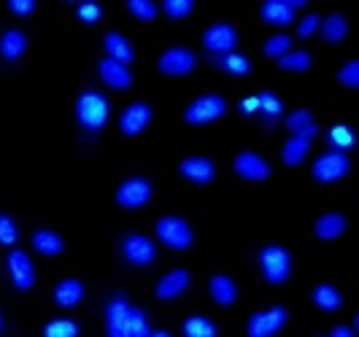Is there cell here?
<instances>
[{
  "mask_svg": "<svg viewBox=\"0 0 359 337\" xmlns=\"http://www.w3.org/2000/svg\"><path fill=\"white\" fill-rule=\"evenodd\" d=\"M73 114H76V122L79 127L87 132V135H97L103 132L111 119V103L103 92L97 89H84L79 97H76V106H73Z\"/></svg>",
  "mask_w": 359,
  "mask_h": 337,
  "instance_id": "obj_1",
  "label": "cell"
},
{
  "mask_svg": "<svg viewBox=\"0 0 359 337\" xmlns=\"http://www.w3.org/2000/svg\"><path fill=\"white\" fill-rule=\"evenodd\" d=\"M257 265H259L262 278H265L270 286H281L292 278L294 262H292L289 249L278 246V243H268V246H262L259 254H257Z\"/></svg>",
  "mask_w": 359,
  "mask_h": 337,
  "instance_id": "obj_2",
  "label": "cell"
},
{
  "mask_svg": "<svg viewBox=\"0 0 359 337\" xmlns=\"http://www.w3.org/2000/svg\"><path fill=\"white\" fill-rule=\"evenodd\" d=\"M224 114H227V100H224L222 95L208 92V95L195 97V100L187 106V111H184V122L192 127L214 125V122H219Z\"/></svg>",
  "mask_w": 359,
  "mask_h": 337,
  "instance_id": "obj_3",
  "label": "cell"
},
{
  "mask_svg": "<svg viewBox=\"0 0 359 337\" xmlns=\"http://www.w3.org/2000/svg\"><path fill=\"white\" fill-rule=\"evenodd\" d=\"M154 235H157L160 243H165L173 251H187L195 243V232L189 227V221L181 219V216H162L154 224Z\"/></svg>",
  "mask_w": 359,
  "mask_h": 337,
  "instance_id": "obj_4",
  "label": "cell"
},
{
  "mask_svg": "<svg viewBox=\"0 0 359 337\" xmlns=\"http://www.w3.org/2000/svg\"><path fill=\"white\" fill-rule=\"evenodd\" d=\"M289 321V310L284 305H270L252 313L246 319V337H276Z\"/></svg>",
  "mask_w": 359,
  "mask_h": 337,
  "instance_id": "obj_5",
  "label": "cell"
},
{
  "mask_svg": "<svg viewBox=\"0 0 359 337\" xmlns=\"http://www.w3.org/2000/svg\"><path fill=\"white\" fill-rule=\"evenodd\" d=\"M151 195H154V186L151 181L144 176H130L125 178L119 186H116V205L125 208V211H138V208H146L151 202Z\"/></svg>",
  "mask_w": 359,
  "mask_h": 337,
  "instance_id": "obj_6",
  "label": "cell"
},
{
  "mask_svg": "<svg viewBox=\"0 0 359 337\" xmlns=\"http://www.w3.org/2000/svg\"><path fill=\"white\" fill-rule=\"evenodd\" d=\"M122 259L133 267H149L157 259V243L144 232H127L119 243Z\"/></svg>",
  "mask_w": 359,
  "mask_h": 337,
  "instance_id": "obj_7",
  "label": "cell"
},
{
  "mask_svg": "<svg viewBox=\"0 0 359 337\" xmlns=\"http://www.w3.org/2000/svg\"><path fill=\"white\" fill-rule=\"evenodd\" d=\"M348 170H351L348 154H343V151H324L313 162L311 176H313V181H319V184H338V181H343V178L348 176Z\"/></svg>",
  "mask_w": 359,
  "mask_h": 337,
  "instance_id": "obj_8",
  "label": "cell"
},
{
  "mask_svg": "<svg viewBox=\"0 0 359 337\" xmlns=\"http://www.w3.org/2000/svg\"><path fill=\"white\" fill-rule=\"evenodd\" d=\"M235 46H238V30L230 22H214L203 30V49L211 57L235 52Z\"/></svg>",
  "mask_w": 359,
  "mask_h": 337,
  "instance_id": "obj_9",
  "label": "cell"
},
{
  "mask_svg": "<svg viewBox=\"0 0 359 337\" xmlns=\"http://www.w3.org/2000/svg\"><path fill=\"white\" fill-rule=\"evenodd\" d=\"M6 270H8V278L17 291H30L36 286V265L30 259V254L22 249H11L6 256Z\"/></svg>",
  "mask_w": 359,
  "mask_h": 337,
  "instance_id": "obj_10",
  "label": "cell"
},
{
  "mask_svg": "<svg viewBox=\"0 0 359 337\" xmlns=\"http://www.w3.org/2000/svg\"><path fill=\"white\" fill-rule=\"evenodd\" d=\"M151 119H154L151 106L144 103V100H135V103H130V106L122 108L116 127H119V132H122L125 138H138L146 127L151 125Z\"/></svg>",
  "mask_w": 359,
  "mask_h": 337,
  "instance_id": "obj_11",
  "label": "cell"
},
{
  "mask_svg": "<svg viewBox=\"0 0 359 337\" xmlns=\"http://www.w3.org/2000/svg\"><path fill=\"white\" fill-rule=\"evenodd\" d=\"M157 68L165 76H189V73L198 68V57L192 49L187 46H170L160 54L157 60Z\"/></svg>",
  "mask_w": 359,
  "mask_h": 337,
  "instance_id": "obj_12",
  "label": "cell"
},
{
  "mask_svg": "<svg viewBox=\"0 0 359 337\" xmlns=\"http://www.w3.org/2000/svg\"><path fill=\"white\" fill-rule=\"evenodd\" d=\"M306 6V0H265L259 6V17L273 27H289L294 25V14Z\"/></svg>",
  "mask_w": 359,
  "mask_h": 337,
  "instance_id": "obj_13",
  "label": "cell"
},
{
  "mask_svg": "<svg viewBox=\"0 0 359 337\" xmlns=\"http://www.w3.org/2000/svg\"><path fill=\"white\" fill-rule=\"evenodd\" d=\"M233 170L238 173V178L249 181V184H262L270 178V165L262 154L257 151H241L233 160Z\"/></svg>",
  "mask_w": 359,
  "mask_h": 337,
  "instance_id": "obj_14",
  "label": "cell"
},
{
  "mask_svg": "<svg viewBox=\"0 0 359 337\" xmlns=\"http://www.w3.org/2000/svg\"><path fill=\"white\" fill-rule=\"evenodd\" d=\"M189 286H192V273H189V270H184V267H176V270L165 273L160 281H157L154 294H157V300L170 302V300H179Z\"/></svg>",
  "mask_w": 359,
  "mask_h": 337,
  "instance_id": "obj_15",
  "label": "cell"
},
{
  "mask_svg": "<svg viewBox=\"0 0 359 337\" xmlns=\"http://www.w3.org/2000/svg\"><path fill=\"white\" fill-rule=\"evenodd\" d=\"M179 173H181V178H187L189 184L205 186V184H211L216 178V165H214V160H208V157H187V160H181Z\"/></svg>",
  "mask_w": 359,
  "mask_h": 337,
  "instance_id": "obj_16",
  "label": "cell"
},
{
  "mask_svg": "<svg viewBox=\"0 0 359 337\" xmlns=\"http://www.w3.org/2000/svg\"><path fill=\"white\" fill-rule=\"evenodd\" d=\"M97 76H100V81H103L106 87L116 89V92H125V89L133 87V73H130V68L122 65V62L108 60V57H103V60L97 62Z\"/></svg>",
  "mask_w": 359,
  "mask_h": 337,
  "instance_id": "obj_17",
  "label": "cell"
},
{
  "mask_svg": "<svg viewBox=\"0 0 359 337\" xmlns=\"http://www.w3.org/2000/svg\"><path fill=\"white\" fill-rule=\"evenodd\" d=\"M127 313H130V300H127L125 294L108 297L106 310H103V316H106V337H122Z\"/></svg>",
  "mask_w": 359,
  "mask_h": 337,
  "instance_id": "obj_18",
  "label": "cell"
},
{
  "mask_svg": "<svg viewBox=\"0 0 359 337\" xmlns=\"http://www.w3.org/2000/svg\"><path fill=\"white\" fill-rule=\"evenodd\" d=\"M284 127L289 130V135H297V138H306L308 143L319 135V125L313 122V114L311 108H297L292 111L287 119H284Z\"/></svg>",
  "mask_w": 359,
  "mask_h": 337,
  "instance_id": "obj_19",
  "label": "cell"
},
{
  "mask_svg": "<svg viewBox=\"0 0 359 337\" xmlns=\"http://www.w3.org/2000/svg\"><path fill=\"white\" fill-rule=\"evenodd\" d=\"M84 294H87V289H84V284H81L79 278H62L60 284L54 286L52 300L57 308L71 310V308H76L79 302L84 300Z\"/></svg>",
  "mask_w": 359,
  "mask_h": 337,
  "instance_id": "obj_20",
  "label": "cell"
},
{
  "mask_svg": "<svg viewBox=\"0 0 359 337\" xmlns=\"http://www.w3.org/2000/svg\"><path fill=\"white\" fill-rule=\"evenodd\" d=\"M208 294H211V300L219 308H233L235 302H238V284H235L230 275L216 273V275H211V281H208Z\"/></svg>",
  "mask_w": 359,
  "mask_h": 337,
  "instance_id": "obj_21",
  "label": "cell"
},
{
  "mask_svg": "<svg viewBox=\"0 0 359 337\" xmlns=\"http://www.w3.org/2000/svg\"><path fill=\"white\" fill-rule=\"evenodd\" d=\"M348 227V221H346V216L338 211H330V213H322L319 219H316V224H313V235L324 240V243H332V240H338L343 232Z\"/></svg>",
  "mask_w": 359,
  "mask_h": 337,
  "instance_id": "obj_22",
  "label": "cell"
},
{
  "mask_svg": "<svg viewBox=\"0 0 359 337\" xmlns=\"http://www.w3.org/2000/svg\"><path fill=\"white\" fill-rule=\"evenodd\" d=\"M103 49H106L108 60L122 62V65H127V68H130V62L135 60V49H133V43H130L122 33H116V30L106 33V38H103Z\"/></svg>",
  "mask_w": 359,
  "mask_h": 337,
  "instance_id": "obj_23",
  "label": "cell"
},
{
  "mask_svg": "<svg viewBox=\"0 0 359 337\" xmlns=\"http://www.w3.org/2000/svg\"><path fill=\"white\" fill-rule=\"evenodd\" d=\"M25 52H27V36L17 27L3 30V36H0V57L6 62H17V60L25 57Z\"/></svg>",
  "mask_w": 359,
  "mask_h": 337,
  "instance_id": "obj_24",
  "label": "cell"
},
{
  "mask_svg": "<svg viewBox=\"0 0 359 337\" xmlns=\"http://www.w3.org/2000/svg\"><path fill=\"white\" fill-rule=\"evenodd\" d=\"M30 246L41 256H60L65 251V240H62L60 232L54 230H36L30 235Z\"/></svg>",
  "mask_w": 359,
  "mask_h": 337,
  "instance_id": "obj_25",
  "label": "cell"
},
{
  "mask_svg": "<svg viewBox=\"0 0 359 337\" xmlns=\"http://www.w3.org/2000/svg\"><path fill=\"white\" fill-rule=\"evenodd\" d=\"M257 100H259V119H262V125L265 127H276L278 122H281V116H284V103H281V97L276 95V92H270V89H265V92H259L257 95Z\"/></svg>",
  "mask_w": 359,
  "mask_h": 337,
  "instance_id": "obj_26",
  "label": "cell"
},
{
  "mask_svg": "<svg viewBox=\"0 0 359 337\" xmlns=\"http://www.w3.org/2000/svg\"><path fill=\"white\" fill-rule=\"evenodd\" d=\"M311 300H313V305H316L319 310H324V313H335V310H341V308H343L341 289H338V286H332V284L313 286Z\"/></svg>",
  "mask_w": 359,
  "mask_h": 337,
  "instance_id": "obj_27",
  "label": "cell"
},
{
  "mask_svg": "<svg viewBox=\"0 0 359 337\" xmlns=\"http://www.w3.org/2000/svg\"><path fill=\"white\" fill-rule=\"evenodd\" d=\"M216 68L227 76H249L252 73V60L241 52H230L222 54V57H214Z\"/></svg>",
  "mask_w": 359,
  "mask_h": 337,
  "instance_id": "obj_28",
  "label": "cell"
},
{
  "mask_svg": "<svg viewBox=\"0 0 359 337\" xmlns=\"http://www.w3.org/2000/svg\"><path fill=\"white\" fill-rule=\"evenodd\" d=\"M181 335L184 337H219V326L216 321L208 316H189L181 321Z\"/></svg>",
  "mask_w": 359,
  "mask_h": 337,
  "instance_id": "obj_29",
  "label": "cell"
},
{
  "mask_svg": "<svg viewBox=\"0 0 359 337\" xmlns=\"http://www.w3.org/2000/svg\"><path fill=\"white\" fill-rule=\"evenodd\" d=\"M149 335H151V324H149V316H146V310H144V308H135V305H130V313H127L122 337H149Z\"/></svg>",
  "mask_w": 359,
  "mask_h": 337,
  "instance_id": "obj_30",
  "label": "cell"
},
{
  "mask_svg": "<svg viewBox=\"0 0 359 337\" xmlns=\"http://www.w3.org/2000/svg\"><path fill=\"white\" fill-rule=\"evenodd\" d=\"M319 33L327 43H341L343 38L348 36V22L343 14H330V17L322 19V25H319Z\"/></svg>",
  "mask_w": 359,
  "mask_h": 337,
  "instance_id": "obj_31",
  "label": "cell"
},
{
  "mask_svg": "<svg viewBox=\"0 0 359 337\" xmlns=\"http://www.w3.org/2000/svg\"><path fill=\"white\" fill-rule=\"evenodd\" d=\"M308 151H311V143H308L306 138L289 135V141L284 143V149H281V160H284V165H289V167H297V165H303V160L308 157Z\"/></svg>",
  "mask_w": 359,
  "mask_h": 337,
  "instance_id": "obj_32",
  "label": "cell"
},
{
  "mask_svg": "<svg viewBox=\"0 0 359 337\" xmlns=\"http://www.w3.org/2000/svg\"><path fill=\"white\" fill-rule=\"evenodd\" d=\"M311 62H313V57L306 49H292L278 60V68L287 73H306L311 68Z\"/></svg>",
  "mask_w": 359,
  "mask_h": 337,
  "instance_id": "obj_33",
  "label": "cell"
},
{
  "mask_svg": "<svg viewBox=\"0 0 359 337\" xmlns=\"http://www.w3.org/2000/svg\"><path fill=\"white\" fill-rule=\"evenodd\" d=\"M327 143H330V151H348L354 146V130L348 125H335L327 132Z\"/></svg>",
  "mask_w": 359,
  "mask_h": 337,
  "instance_id": "obj_34",
  "label": "cell"
},
{
  "mask_svg": "<svg viewBox=\"0 0 359 337\" xmlns=\"http://www.w3.org/2000/svg\"><path fill=\"white\" fill-rule=\"evenodd\" d=\"M81 326L73 319H52L43 326V337H79Z\"/></svg>",
  "mask_w": 359,
  "mask_h": 337,
  "instance_id": "obj_35",
  "label": "cell"
},
{
  "mask_svg": "<svg viewBox=\"0 0 359 337\" xmlns=\"http://www.w3.org/2000/svg\"><path fill=\"white\" fill-rule=\"evenodd\" d=\"M127 11L138 22H154L160 14V6L151 3V0H127Z\"/></svg>",
  "mask_w": 359,
  "mask_h": 337,
  "instance_id": "obj_36",
  "label": "cell"
},
{
  "mask_svg": "<svg viewBox=\"0 0 359 337\" xmlns=\"http://www.w3.org/2000/svg\"><path fill=\"white\" fill-rule=\"evenodd\" d=\"M17 243H19V227L17 221H14V216L0 213V246L17 249Z\"/></svg>",
  "mask_w": 359,
  "mask_h": 337,
  "instance_id": "obj_37",
  "label": "cell"
},
{
  "mask_svg": "<svg viewBox=\"0 0 359 337\" xmlns=\"http://www.w3.org/2000/svg\"><path fill=\"white\" fill-rule=\"evenodd\" d=\"M262 52H265V57H270V60H281L287 52H292V38H289L287 33H278V36L268 38L265 46H262Z\"/></svg>",
  "mask_w": 359,
  "mask_h": 337,
  "instance_id": "obj_38",
  "label": "cell"
},
{
  "mask_svg": "<svg viewBox=\"0 0 359 337\" xmlns=\"http://www.w3.org/2000/svg\"><path fill=\"white\" fill-rule=\"evenodd\" d=\"M160 11L168 19H187L195 11V0H165L160 6Z\"/></svg>",
  "mask_w": 359,
  "mask_h": 337,
  "instance_id": "obj_39",
  "label": "cell"
},
{
  "mask_svg": "<svg viewBox=\"0 0 359 337\" xmlns=\"http://www.w3.org/2000/svg\"><path fill=\"white\" fill-rule=\"evenodd\" d=\"M76 19L81 25H97L103 19V6L100 3H92V0H84L76 6Z\"/></svg>",
  "mask_w": 359,
  "mask_h": 337,
  "instance_id": "obj_40",
  "label": "cell"
},
{
  "mask_svg": "<svg viewBox=\"0 0 359 337\" xmlns=\"http://www.w3.org/2000/svg\"><path fill=\"white\" fill-rule=\"evenodd\" d=\"M338 84L346 89L359 87V60H348L341 71H338Z\"/></svg>",
  "mask_w": 359,
  "mask_h": 337,
  "instance_id": "obj_41",
  "label": "cell"
},
{
  "mask_svg": "<svg viewBox=\"0 0 359 337\" xmlns=\"http://www.w3.org/2000/svg\"><path fill=\"white\" fill-rule=\"evenodd\" d=\"M319 25H322V17H319V14H306V17H303L300 22H297V38H311V36H316Z\"/></svg>",
  "mask_w": 359,
  "mask_h": 337,
  "instance_id": "obj_42",
  "label": "cell"
},
{
  "mask_svg": "<svg viewBox=\"0 0 359 337\" xmlns=\"http://www.w3.org/2000/svg\"><path fill=\"white\" fill-rule=\"evenodd\" d=\"M36 0H8V11L14 17H30V14H36Z\"/></svg>",
  "mask_w": 359,
  "mask_h": 337,
  "instance_id": "obj_43",
  "label": "cell"
},
{
  "mask_svg": "<svg viewBox=\"0 0 359 337\" xmlns=\"http://www.w3.org/2000/svg\"><path fill=\"white\" fill-rule=\"evenodd\" d=\"M241 111H243L246 116L259 114V100H257V97H246V100H241Z\"/></svg>",
  "mask_w": 359,
  "mask_h": 337,
  "instance_id": "obj_44",
  "label": "cell"
},
{
  "mask_svg": "<svg viewBox=\"0 0 359 337\" xmlns=\"http://www.w3.org/2000/svg\"><path fill=\"white\" fill-rule=\"evenodd\" d=\"M330 337H357L354 335V326H346V324H338V326H332V332Z\"/></svg>",
  "mask_w": 359,
  "mask_h": 337,
  "instance_id": "obj_45",
  "label": "cell"
},
{
  "mask_svg": "<svg viewBox=\"0 0 359 337\" xmlns=\"http://www.w3.org/2000/svg\"><path fill=\"white\" fill-rule=\"evenodd\" d=\"M149 337H170V332H168V329H151Z\"/></svg>",
  "mask_w": 359,
  "mask_h": 337,
  "instance_id": "obj_46",
  "label": "cell"
},
{
  "mask_svg": "<svg viewBox=\"0 0 359 337\" xmlns=\"http://www.w3.org/2000/svg\"><path fill=\"white\" fill-rule=\"evenodd\" d=\"M0 332H3V313H0Z\"/></svg>",
  "mask_w": 359,
  "mask_h": 337,
  "instance_id": "obj_47",
  "label": "cell"
}]
</instances>
